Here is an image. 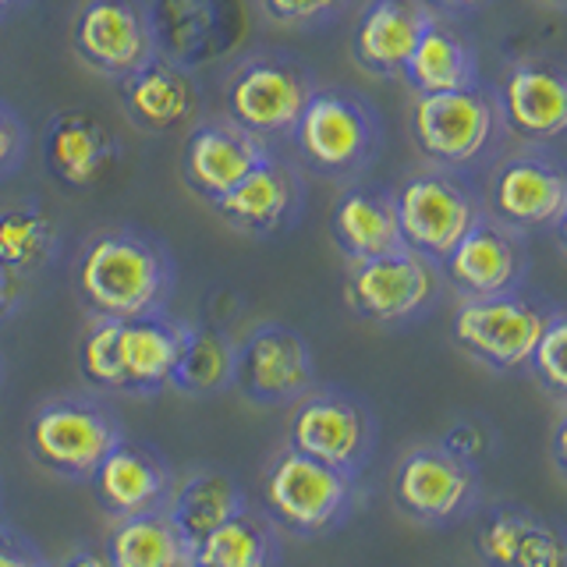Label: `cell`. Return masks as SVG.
Listing matches in <instances>:
<instances>
[{"label": "cell", "instance_id": "obj_1", "mask_svg": "<svg viewBox=\"0 0 567 567\" xmlns=\"http://www.w3.org/2000/svg\"><path fill=\"white\" fill-rule=\"evenodd\" d=\"M171 280L167 256L132 230H103L79 256V295L93 316L132 319L159 312Z\"/></svg>", "mask_w": 567, "mask_h": 567}, {"label": "cell", "instance_id": "obj_2", "mask_svg": "<svg viewBox=\"0 0 567 567\" xmlns=\"http://www.w3.org/2000/svg\"><path fill=\"white\" fill-rule=\"evenodd\" d=\"M121 440V422L93 398H53L35 408L29 422L32 461L71 483H89V475Z\"/></svg>", "mask_w": 567, "mask_h": 567}, {"label": "cell", "instance_id": "obj_3", "mask_svg": "<svg viewBox=\"0 0 567 567\" xmlns=\"http://www.w3.org/2000/svg\"><path fill=\"white\" fill-rule=\"evenodd\" d=\"M354 475L284 447L262 475V511L291 536H319L351 507Z\"/></svg>", "mask_w": 567, "mask_h": 567}, {"label": "cell", "instance_id": "obj_4", "mask_svg": "<svg viewBox=\"0 0 567 567\" xmlns=\"http://www.w3.org/2000/svg\"><path fill=\"white\" fill-rule=\"evenodd\" d=\"M390 493L408 522L425 528L457 525L478 507V472L443 443H422L398 461Z\"/></svg>", "mask_w": 567, "mask_h": 567}, {"label": "cell", "instance_id": "obj_5", "mask_svg": "<svg viewBox=\"0 0 567 567\" xmlns=\"http://www.w3.org/2000/svg\"><path fill=\"white\" fill-rule=\"evenodd\" d=\"M372 443H377V425L359 401L333 394V390L298 398L288 425L291 451L359 478L365 461L372 457Z\"/></svg>", "mask_w": 567, "mask_h": 567}, {"label": "cell", "instance_id": "obj_6", "mask_svg": "<svg viewBox=\"0 0 567 567\" xmlns=\"http://www.w3.org/2000/svg\"><path fill=\"white\" fill-rule=\"evenodd\" d=\"M546 319L549 312L514 298L511 291L468 298L454 312V341L483 365L496 372H514L528 365V354L536 348Z\"/></svg>", "mask_w": 567, "mask_h": 567}, {"label": "cell", "instance_id": "obj_7", "mask_svg": "<svg viewBox=\"0 0 567 567\" xmlns=\"http://www.w3.org/2000/svg\"><path fill=\"white\" fill-rule=\"evenodd\" d=\"M433 291V262L412 252V248L351 259V270L344 280V298L351 312L369 319V323H404V319H412L430 306Z\"/></svg>", "mask_w": 567, "mask_h": 567}, {"label": "cell", "instance_id": "obj_8", "mask_svg": "<svg viewBox=\"0 0 567 567\" xmlns=\"http://www.w3.org/2000/svg\"><path fill=\"white\" fill-rule=\"evenodd\" d=\"M316 380L312 348L291 327L262 323L235 348V383L252 404H291Z\"/></svg>", "mask_w": 567, "mask_h": 567}, {"label": "cell", "instance_id": "obj_9", "mask_svg": "<svg viewBox=\"0 0 567 567\" xmlns=\"http://www.w3.org/2000/svg\"><path fill=\"white\" fill-rule=\"evenodd\" d=\"M295 142L312 167L327 174L354 171L377 146V121L365 106L337 89L309 93L295 121Z\"/></svg>", "mask_w": 567, "mask_h": 567}, {"label": "cell", "instance_id": "obj_10", "mask_svg": "<svg viewBox=\"0 0 567 567\" xmlns=\"http://www.w3.org/2000/svg\"><path fill=\"white\" fill-rule=\"evenodd\" d=\"M394 213L404 248L425 259H447L461 235L475 224L472 199L440 174L408 177L394 195Z\"/></svg>", "mask_w": 567, "mask_h": 567}, {"label": "cell", "instance_id": "obj_11", "mask_svg": "<svg viewBox=\"0 0 567 567\" xmlns=\"http://www.w3.org/2000/svg\"><path fill=\"white\" fill-rule=\"evenodd\" d=\"M309 93L312 89L301 68L277 58H256L245 61L227 82V117L259 138L277 135L295 128Z\"/></svg>", "mask_w": 567, "mask_h": 567}, {"label": "cell", "instance_id": "obj_12", "mask_svg": "<svg viewBox=\"0 0 567 567\" xmlns=\"http://www.w3.org/2000/svg\"><path fill=\"white\" fill-rule=\"evenodd\" d=\"M71 40L79 58L106 79H128L153 61V32L135 0H85Z\"/></svg>", "mask_w": 567, "mask_h": 567}, {"label": "cell", "instance_id": "obj_13", "mask_svg": "<svg viewBox=\"0 0 567 567\" xmlns=\"http://www.w3.org/2000/svg\"><path fill=\"white\" fill-rule=\"evenodd\" d=\"M493 103L475 89L422 93L412 106V138L436 164H468L493 135Z\"/></svg>", "mask_w": 567, "mask_h": 567}, {"label": "cell", "instance_id": "obj_14", "mask_svg": "<svg viewBox=\"0 0 567 567\" xmlns=\"http://www.w3.org/2000/svg\"><path fill=\"white\" fill-rule=\"evenodd\" d=\"M89 486L96 493V504L111 514L114 522L135 518V514L164 511L174 496V468L164 454L124 436L117 447L106 454L96 472L89 475Z\"/></svg>", "mask_w": 567, "mask_h": 567}, {"label": "cell", "instance_id": "obj_15", "mask_svg": "<svg viewBox=\"0 0 567 567\" xmlns=\"http://www.w3.org/2000/svg\"><path fill=\"white\" fill-rule=\"evenodd\" d=\"M262 159H266V150L259 135L245 132L241 124H235L230 117H213L199 124L185 142V177L209 203L227 195L245 174H252Z\"/></svg>", "mask_w": 567, "mask_h": 567}, {"label": "cell", "instance_id": "obj_16", "mask_svg": "<svg viewBox=\"0 0 567 567\" xmlns=\"http://www.w3.org/2000/svg\"><path fill=\"white\" fill-rule=\"evenodd\" d=\"M185 341V323L146 312L117 323V372L121 394H156L171 386V372L177 365Z\"/></svg>", "mask_w": 567, "mask_h": 567}, {"label": "cell", "instance_id": "obj_17", "mask_svg": "<svg viewBox=\"0 0 567 567\" xmlns=\"http://www.w3.org/2000/svg\"><path fill=\"white\" fill-rule=\"evenodd\" d=\"M117 142L106 124L89 111H61L47 121L43 159L50 177L68 188L96 185L103 171L114 164Z\"/></svg>", "mask_w": 567, "mask_h": 567}, {"label": "cell", "instance_id": "obj_18", "mask_svg": "<svg viewBox=\"0 0 567 567\" xmlns=\"http://www.w3.org/2000/svg\"><path fill=\"white\" fill-rule=\"evenodd\" d=\"M443 262H447L451 280L468 298L507 295L522 280V266H525L518 256V245L511 241L507 230L478 217Z\"/></svg>", "mask_w": 567, "mask_h": 567}, {"label": "cell", "instance_id": "obj_19", "mask_svg": "<svg viewBox=\"0 0 567 567\" xmlns=\"http://www.w3.org/2000/svg\"><path fill=\"white\" fill-rule=\"evenodd\" d=\"M430 22L433 18L408 0H372L351 35L354 61L380 79L401 75L408 53L415 50L422 29Z\"/></svg>", "mask_w": 567, "mask_h": 567}, {"label": "cell", "instance_id": "obj_20", "mask_svg": "<svg viewBox=\"0 0 567 567\" xmlns=\"http://www.w3.org/2000/svg\"><path fill=\"white\" fill-rule=\"evenodd\" d=\"M493 209L514 227L557 224L567 209V177L546 159H511L493 177Z\"/></svg>", "mask_w": 567, "mask_h": 567}, {"label": "cell", "instance_id": "obj_21", "mask_svg": "<svg viewBox=\"0 0 567 567\" xmlns=\"http://www.w3.org/2000/svg\"><path fill=\"white\" fill-rule=\"evenodd\" d=\"M295 203H298L295 174L270 156L252 174H245L227 195L213 199L220 217L230 227L245 230V235H270V230H277L291 217Z\"/></svg>", "mask_w": 567, "mask_h": 567}, {"label": "cell", "instance_id": "obj_22", "mask_svg": "<svg viewBox=\"0 0 567 567\" xmlns=\"http://www.w3.org/2000/svg\"><path fill=\"white\" fill-rule=\"evenodd\" d=\"M103 557L111 567H192L195 543L164 507L114 522L106 532Z\"/></svg>", "mask_w": 567, "mask_h": 567}, {"label": "cell", "instance_id": "obj_23", "mask_svg": "<svg viewBox=\"0 0 567 567\" xmlns=\"http://www.w3.org/2000/svg\"><path fill=\"white\" fill-rule=\"evenodd\" d=\"M504 106L514 132L525 138H557L567 128V85L560 71L546 64H514L504 85Z\"/></svg>", "mask_w": 567, "mask_h": 567}, {"label": "cell", "instance_id": "obj_24", "mask_svg": "<svg viewBox=\"0 0 567 567\" xmlns=\"http://www.w3.org/2000/svg\"><path fill=\"white\" fill-rule=\"evenodd\" d=\"M124 82V111L146 132H171L195 111V85L182 68L167 61H146Z\"/></svg>", "mask_w": 567, "mask_h": 567}, {"label": "cell", "instance_id": "obj_25", "mask_svg": "<svg viewBox=\"0 0 567 567\" xmlns=\"http://www.w3.org/2000/svg\"><path fill=\"white\" fill-rule=\"evenodd\" d=\"M333 238L348 252V259L398 252V248H404V241L394 199L369 188L344 192L333 206Z\"/></svg>", "mask_w": 567, "mask_h": 567}, {"label": "cell", "instance_id": "obj_26", "mask_svg": "<svg viewBox=\"0 0 567 567\" xmlns=\"http://www.w3.org/2000/svg\"><path fill=\"white\" fill-rule=\"evenodd\" d=\"M401 75L412 82L419 96L422 93H457V89L475 85V58L461 35L430 22L422 29L415 50L408 53Z\"/></svg>", "mask_w": 567, "mask_h": 567}, {"label": "cell", "instance_id": "obj_27", "mask_svg": "<svg viewBox=\"0 0 567 567\" xmlns=\"http://www.w3.org/2000/svg\"><path fill=\"white\" fill-rule=\"evenodd\" d=\"M245 507H248L245 489L227 472L217 468H203L188 475L182 486H174V496L167 504L171 518L182 525V532L192 543H199L206 532L224 525L227 518H235Z\"/></svg>", "mask_w": 567, "mask_h": 567}, {"label": "cell", "instance_id": "obj_28", "mask_svg": "<svg viewBox=\"0 0 567 567\" xmlns=\"http://www.w3.org/2000/svg\"><path fill=\"white\" fill-rule=\"evenodd\" d=\"M277 554L274 522L245 507L195 543L192 567H277Z\"/></svg>", "mask_w": 567, "mask_h": 567}, {"label": "cell", "instance_id": "obj_29", "mask_svg": "<svg viewBox=\"0 0 567 567\" xmlns=\"http://www.w3.org/2000/svg\"><path fill=\"white\" fill-rule=\"evenodd\" d=\"M235 383V344L217 327H188L177 365L171 372V386L192 398L220 394Z\"/></svg>", "mask_w": 567, "mask_h": 567}, {"label": "cell", "instance_id": "obj_30", "mask_svg": "<svg viewBox=\"0 0 567 567\" xmlns=\"http://www.w3.org/2000/svg\"><path fill=\"white\" fill-rule=\"evenodd\" d=\"M58 245V230L40 206L0 209V266L18 277L43 270Z\"/></svg>", "mask_w": 567, "mask_h": 567}, {"label": "cell", "instance_id": "obj_31", "mask_svg": "<svg viewBox=\"0 0 567 567\" xmlns=\"http://www.w3.org/2000/svg\"><path fill=\"white\" fill-rule=\"evenodd\" d=\"M117 323L114 316H93L82 344H79V369L82 377L103 386V390H121V372H117Z\"/></svg>", "mask_w": 567, "mask_h": 567}, {"label": "cell", "instance_id": "obj_32", "mask_svg": "<svg viewBox=\"0 0 567 567\" xmlns=\"http://www.w3.org/2000/svg\"><path fill=\"white\" fill-rule=\"evenodd\" d=\"M564 351H567V319L560 312H549L539 341L528 354V365H532V372H536V380L554 398L567 394V359H564Z\"/></svg>", "mask_w": 567, "mask_h": 567}, {"label": "cell", "instance_id": "obj_33", "mask_svg": "<svg viewBox=\"0 0 567 567\" xmlns=\"http://www.w3.org/2000/svg\"><path fill=\"white\" fill-rule=\"evenodd\" d=\"M511 567H564L560 532L549 522H543L539 514L528 511V518L518 532V543H514Z\"/></svg>", "mask_w": 567, "mask_h": 567}, {"label": "cell", "instance_id": "obj_34", "mask_svg": "<svg viewBox=\"0 0 567 567\" xmlns=\"http://www.w3.org/2000/svg\"><path fill=\"white\" fill-rule=\"evenodd\" d=\"M344 0H262V8L270 18L284 25H312L330 18Z\"/></svg>", "mask_w": 567, "mask_h": 567}, {"label": "cell", "instance_id": "obj_35", "mask_svg": "<svg viewBox=\"0 0 567 567\" xmlns=\"http://www.w3.org/2000/svg\"><path fill=\"white\" fill-rule=\"evenodd\" d=\"M0 567H50L25 532H18L11 522L0 518Z\"/></svg>", "mask_w": 567, "mask_h": 567}, {"label": "cell", "instance_id": "obj_36", "mask_svg": "<svg viewBox=\"0 0 567 567\" xmlns=\"http://www.w3.org/2000/svg\"><path fill=\"white\" fill-rule=\"evenodd\" d=\"M22 153H25L22 121H18V114L8 103H0V177L11 174L18 164H22Z\"/></svg>", "mask_w": 567, "mask_h": 567}, {"label": "cell", "instance_id": "obj_37", "mask_svg": "<svg viewBox=\"0 0 567 567\" xmlns=\"http://www.w3.org/2000/svg\"><path fill=\"white\" fill-rule=\"evenodd\" d=\"M22 288H25V277H18L0 266V323H8L14 316L18 301H22Z\"/></svg>", "mask_w": 567, "mask_h": 567}, {"label": "cell", "instance_id": "obj_38", "mask_svg": "<svg viewBox=\"0 0 567 567\" xmlns=\"http://www.w3.org/2000/svg\"><path fill=\"white\" fill-rule=\"evenodd\" d=\"M58 567H111V564H106V557L96 554V549H79V554H71Z\"/></svg>", "mask_w": 567, "mask_h": 567}, {"label": "cell", "instance_id": "obj_39", "mask_svg": "<svg viewBox=\"0 0 567 567\" xmlns=\"http://www.w3.org/2000/svg\"><path fill=\"white\" fill-rule=\"evenodd\" d=\"M564 419L557 422V433H554V465H557V472L564 475L567 472V461H564Z\"/></svg>", "mask_w": 567, "mask_h": 567}, {"label": "cell", "instance_id": "obj_40", "mask_svg": "<svg viewBox=\"0 0 567 567\" xmlns=\"http://www.w3.org/2000/svg\"><path fill=\"white\" fill-rule=\"evenodd\" d=\"M436 4H447V8H468V4H478V0H436Z\"/></svg>", "mask_w": 567, "mask_h": 567}, {"label": "cell", "instance_id": "obj_41", "mask_svg": "<svg viewBox=\"0 0 567 567\" xmlns=\"http://www.w3.org/2000/svg\"><path fill=\"white\" fill-rule=\"evenodd\" d=\"M0 383H4V354H0Z\"/></svg>", "mask_w": 567, "mask_h": 567}, {"label": "cell", "instance_id": "obj_42", "mask_svg": "<svg viewBox=\"0 0 567 567\" xmlns=\"http://www.w3.org/2000/svg\"><path fill=\"white\" fill-rule=\"evenodd\" d=\"M14 4V0H0V11H4V8H11Z\"/></svg>", "mask_w": 567, "mask_h": 567}, {"label": "cell", "instance_id": "obj_43", "mask_svg": "<svg viewBox=\"0 0 567 567\" xmlns=\"http://www.w3.org/2000/svg\"><path fill=\"white\" fill-rule=\"evenodd\" d=\"M549 4H557V8H560V4H564V0H549Z\"/></svg>", "mask_w": 567, "mask_h": 567}]
</instances>
